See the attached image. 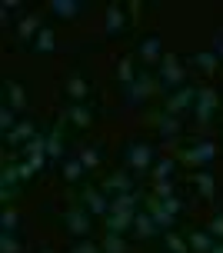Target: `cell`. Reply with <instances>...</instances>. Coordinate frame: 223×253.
Returning a JSON list of instances; mask_svg holds the SVG:
<instances>
[{"label":"cell","instance_id":"cell-1","mask_svg":"<svg viewBox=\"0 0 223 253\" xmlns=\"http://www.w3.org/2000/svg\"><path fill=\"white\" fill-rule=\"evenodd\" d=\"M63 230L74 233V237H80V240H90V233H93V213H90L84 203L67 207V210H63Z\"/></svg>","mask_w":223,"mask_h":253},{"label":"cell","instance_id":"cell-2","mask_svg":"<svg viewBox=\"0 0 223 253\" xmlns=\"http://www.w3.org/2000/svg\"><path fill=\"white\" fill-rule=\"evenodd\" d=\"M124 164L134 173H150L153 170V147L150 143H130L124 150Z\"/></svg>","mask_w":223,"mask_h":253},{"label":"cell","instance_id":"cell-3","mask_svg":"<svg viewBox=\"0 0 223 253\" xmlns=\"http://www.w3.org/2000/svg\"><path fill=\"white\" fill-rule=\"evenodd\" d=\"M183 164H190V167H203L207 164H213L217 160V143H210V140H200V143H193V147H186V150H180L177 153Z\"/></svg>","mask_w":223,"mask_h":253},{"label":"cell","instance_id":"cell-4","mask_svg":"<svg viewBox=\"0 0 223 253\" xmlns=\"http://www.w3.org/2000/svg\"><path fill=\"white\" fill-rule=\"evenodd\" d=\"M217 107H220V93L213 87H200L197 90V103H193V114H197L200 124H210L213 114H217Z\"/></svg>","mask_w":223,"mask_h":253},{"label":"cell","instance_id":"cell-5","mask_svg":"<svg viewBox=\"0 0 223 253\" xmlns=\"http://www.w3.org/2000/svg\"><path fill=\"white\" fill-rule=\"evenodd\" d=\"M153 93H157V80H153L147 70H140L136 80L127 87V103H143V100H150Z\"/></svg>","mask_w":223,"mask_h":253},{"label":"cell","instance_id":"cell-6","mask_svg":"<svg viewBox=\"0 0 223 253\" xmlns=\"http://www.w3.org/2000/svg\"><path fill=\"white\" fill-rule=\"evenodd\" d=\"M80 203H84V207H87L93 216H110V197H107L103 190L84 187V193H80Z\"/></svg>","mask_w":223,"mask_h":253},{"label":"cell","instance_id":"cell-7","mask_svg":"<svg viewBox=\"0 0 223 253\" xmlns=\"http://www.w3.org/2000/svg\"><path fill=\"white\" fill-rule=\"evenodd\" d=\"M160 80L167 84V87H177V90L183 87V80H186V70L180 67V60H177L174 53H167V57L160 60Z\"/></svg>","mask_w":223,"mask_h":253},{"label":"cell","instance_id":"cell-8","mask_svg":"<svg viewBox=\"0 0 223 253\" xmlns=\"http://www.w3.org/2000/svg\"><path fill=\"white\" fill-rule=\"evenodd\" d=\"M193 103H197V90L193 87H180V90H174V93L167 97V114L180 117L183 110H190Z\"/></svg>","mask_w":223,"mask_h":253},{"label":"cell","instance_id":"cell-9","mask_svg":"<svg viewBox=\"0 0 223 253\" xmlns=\"http://www.w3.org/2000/svg\"><path fill=\"white\" fill-rule=\"evenodd\" d=\"M143 203H147V213L153 216V223H157V227H160L163 233H167V230L174 227V213H170V210L163 207V200H160V197H153V193H150V197H143Z\"/></svg>","mask_w":223,"mask_h":253},{"label":"cell","instance_id":"cell-10","mask_svg":"<svg viewBox=\"0 0 223 253\" xmlns=\"http://www.w3.org/2000/svg\"><path fill=\"white\" fill-rule=\"evenodd\" d=\"M17 183H24L20 173H17V164H7L3 173H0V200H7V207H10V200L17 197Z\"/></svg>","mask_w":223,"mask_h":253},{"label":"cell","instance_id":"cell-11","mask_svg":"<svg viewBox=\"0 0 223 253\" xmlns=\"http://www.w3.org/2000/svg\"><path fill=\"white\" fill-rule=\"evenodd\" d=\"M37 133H40V130L34 126V120H20V124L13 126V130H10V133H7L3 140H7L10 147H24V143H30V140L37 137Z\"/></svg>","mask_w":223,"mask_h":253},{"label":"cell","instance_id":"cell-12","mask_svg":"<svg viewBox=\"0 0 223 253\" xmlns=\"http://www.w3.org/2000/svg\"><path fill=\"white\" fill-rule=\"evenodd\" d=\"M63 93H67L74 103H84L90 97V84L80 74H70V77H67V84H63Z\"/></svg>","mask_w":223,"mask_h":253},{"label":"cell","instance_id":"cell-13","mask_svg":"<svg viewBox=\"0 0 223 253\" xmlns=\"http://www.w3.org/2000/svg\"><path fill=\"white\" fill-rule=\"evenodd\" d=\"M40 30H44V24H40V13H27L24 20L17 24V40H20V43H27V40L34 43Z\"/></svg>","mask_w":223,"mask_h":253},{"label":"cell","instance_id":"cell-14","mask_svg":"<svg viewBox=\"0 0 223 253\" xmlns=\"http://www.w3.org/2000/svg\"><path fill=\"white\" fill-rule=\"evenodd\" d=\"M140 200L136 193H117L110 197V213H140Z\"/></svg>","mask_w":223,"mask_h":253},{"label":"cell","instance_id":"cell-15","mask_svg":"<svg viewBox=\"0 0 223 253\" xmlns=\"http://www.w3.org/2000/svg\"><path fill=\"white\" fill-rule=\"evenodd\" d=\"M186 243H190V250H193V253H213L217 237H213L210 230H193V233H186Z\"/></svg>","mask_w":223,"mask_h":253},{"label":"cell","instance_id":"cell-16","mask_svg":"<svg viewBox=\"0 0 223 253\" xmlns=\"http://www.w3.org/2000/svg\"><path fill=\"white\" fill-rule=\"evenodd\" d=\"M63 120H70L74 126H90L93 124V110H90L87 103H70L63 110Z\"/></svg>","mask_w":223,"mask_h":253},{"label":"cell","instance_id":"cell-17","mask_svg":"<svg viewBox=\"0 0 223 253\" xmlns=\"http://www.w3.org/2000/svg\"><path fill=\"white\" fill-rule=\"evenodd\" d=\"M134 220H136V213H110V216H103V227H107V233H120L124 237L127 230L134 227Z\"/></svg>","mask_w":223,"mask_h":253},{"label":"cell","instance_id":"cell-18","mask_svg":"<svg viewBox=\"0 0 223 253\" xmlns=\"http://www.w3.org/2000/svg\"><path fill=\"white\" fill-rule=\"evenodd\" d=\"M127 17H124V7L120 3H110L107 7V24H103V30H107V37H117L120 30H124Z\"/></svg>","mask_w":223,"mask_h":253},{"label":"cell","instance_id":"cell-19","mask_svg":"<svg viewBox=\"0 0 223 253\" xmlns=\"http://www.w3.org/2000/svg\"><path fill=\"white\" fill-rule=\"evenodd\" d=\"M63 124H67V120L60 117V124H57V126L47 133V157H50V160L63 157Z\"/></svg>","mask_w":223,"mask_h":253},{"label":"cell","instance_id":"cell-20","mask_svg":"<svg viewBox=\"0 0 223 253\" xmlns=\"http://www.w3.org/2000/svg\"><path fill=\"white\" fill-rule=\"evenodd\" d=\"M50 10L57 13L60 20H74L77 13L84 10V3L80 0H50Z\"/></svg>","mask_w":223,"mask_h":253},{"label":"cell","instance_id":"cell-21","mask_svg":"<svg viewBox=\"0 0 223 253\" xmlns=\"http://www.w3.org/2000/svg\"><path fill=\"white\" fill-rule=\"evenodd\" d=\"M103 190L113 193V197L117 193H134V180L127 177V173H110V177L103 180Z\"/></svg>","mask_w":223,"mask_h":253},{"label":"cell","instance_id":"cell-22","mask_svg":"<svg viewBox=\"0 0 223 253\" xmlns=\"http://www.w3.org/2000/svg\"><path fill=\"white\" fill-rule=\"evenodd\" d=\"M140 57H143V63H160L163 60V50H160V37H147L143 43H140Z\"/></svg>","mask_w":223,"mask_h":253},{"label":"cell","instance_id":"cell-23","mask_svg":"<svg viewBox=\"0 0 223 253\" xmlns=\"http://www.w3.org/2000/svg\"><path fill=\"white\" fill-rule=\"evenodd\" d=\"M30 47H34V53H53V50H57V34H53L50 27H44Z\"/></svg>","mask_w":223,"mask_h":253},{"label":"cell","instance_id":"cell-24","mask_svg":"<svg viewBox=\"0 0 223 253\" xmlns=\"http://www.w3.org/2000/svg\"><path fill=\"white\" fill-rule=\"evenodd\" d=\"M157 130H160V137H167V140H174L177 133H180V120H177L174 114H157Z\"/></svg>","mask_w":223,"mask_h":253},{"label":"cell","instance_id":"cell-25","mask_svg":"<svg viewBox=\"0 0 223 253\" xmlns=\"http://www.w3.org/2000/svg\"><path fill=\"white\" fill-rule=\"evenodd\" d=\"M134 230H136V237H143V240H147V237H157V233H160V227L153 223V216H150L147 210H143V213H136Z\"/></svg>","mask_w":223,"mask_h":253},{"label":"cell","instance_id":"cell-26","mask_svg":"<svg viewBox=\"0 0 223 253\" xmlns=\"http://www.w3.org/2000/svg\"><path fill=\"white\" fill-rule=\"evenodd\" d=\"M193 183H197V190H200V197H203V200H213V193H217L213 173H207V170H197V173H193Z\"/></svg>","mask_w":223,"mask_h":253},{"label":"cell","instance_id":"cell-27","mask_svg":"<svg viewBox=\"0 0 223 253\" xmlns=\"http://www.w3.org/2000/svg\"><path fill=\"white\" fill-rule=\"evenodd\" d=\"M7 103H10L17 114H24V110H27V93H24V87L13 84V80L7 84Z\"/></svg>","mask_w":223,"mask_h":253},{"label":"cell","instance_id":"cell-28","mask_svg":"<svg viewBox=\"0 0 223 253\" xmlns=\"http://www.w3.org/2000/svg\"><path fill=\"white\" fill-rule=\"evenodd\" d=\"M136 74H140V70L134 67V60H130V57H124V60L117 63V80H120V87H130V84L136 80Z\"/></svg>","mask_w":223,"mask_h":253},{"label":"cell","instance_id":"cell-29","mask_svg":"<svg viewBox=\"0 0 223 253\" xmlns=\"http://www.w3.org/2000/svg\"><path fill=\"white\" fill-rule=\"evenodd\" d=\"M84 173H87V170L80 164V157H67V160H63V180H67V183H77Z\"/></svg>","mask_w":223,"mask_h":253},{"label":"cell","instance_id":"cell-30","mask_svg":"<svg viewBox=\"0 0 223 253\" xmlns=\"http://www.w3.org/2000/svg\"><path fill=\"white\" fill-rule=\"evenodd\" d=\"M193 63H197L203 74H217V63H220V57L213 50H200V53H193Z\"/></svg>","mask_w":223,"mask_h":253},{"label":"cell","instance_id":"cell-31","mask_svg":"<svg viewBox=\"0 0 223 253\" xmlns=\"http://www.w3.org/2000/svg\"><path fill=\"white\" fill-rule=\"evenodd\" d=\"M100 247H103V253H127V243L120 233H103Z\"/></svg>","mask_w":223,"mask_h":253},{"label":"cell","instance_id":"cell-32","mask_svg":"<svg viewBox=\"0 0 223 253\" xmlns=\"http://www.w3.org/2000/svg\"><path fill=\"white\" fill-rule=\"evenodd\" d=\"M77 157H80L84 170H97V167H100V150H97V147H80Z\"/></svg>","mask_w":223,"mask_h":253},{"label":"cell","instance_id":"cell-33","mask_svg":"<svg viewBox=\"0 0 223 253\" xmlns=\"http://www.w3.org/2000/svg\"><path fill=\"white\" fill-rule=\"evenodd\" d=\"M150 177H153V183H157V180H170L174 177V157H163L160 164H153Z\"/></svg>","mask_w":223,"mask_h":253},{"label":"cell","instance_id":"cell-34","mask_svg":"<svg viewBox=\"0 0 223 253\" xmlns=\"http://www.w3.org/2000/svg\"><path fill=\"white\" fill-rule=\"evenodd\" d=\"M163 237H167L170 253H193V250H190V243H186V237H180V233H174V230H167Z\"/></svg>","mask_w":223,"mask_h":253},{"label":"cell","instance_id":"cell-35","mask_svg":"<svg viewBox=\"0 0 223 253\" xmlns=\"http://www.w3.org/2000/svg\"><path fill=\"white\" fill-rule=\"evenodd\" d=\"M17 223H20V213H17L13 207H3V213H0V230H3V233H13Z\"/></svg>","mask_w":223,"mask_h":253},{"label":"cell","instance_id":"cell-36","mask_svg":"<svg viewBox=\"0 0 223 253\" xmlns=\"http://www.w3.org/2000/svg\"><path fill=\"white\" fill-rule=\"evenodd\" d=\"M20 150H24L27 157H37V153H47V133H37V137L30 140V143H24Z\"/></svg>","mask_w":223,"mask_h":253},{"label":"cell","instance_id":"cell-37","mask_svg":"<svg viewBox=\"0 0 223 253\" xmlns=\"http://www.w3.org/2000/svg\"><path fill=\"white\" fill-rule=\"evenodd\" d=\"M13 114H17V110H13L10 103H3V107H0V130H3V137L17 126V124H13Z\"/></svg>","mask_w":223,"mask_h":253},{"label":"cell","instance_id":"cell-38","mask_svg":"<svg viewBox=\"0 0 223 253\" xmlns=\"http://www.w3.org/2000/svg\"><path fill=\"white\" fill-rule=\"evenodd\" d=\"M0 253H20V243H17L13 233H3L0 230Z\"/></svg>","mask_w":223,"mask_h":253},{"label":"cell","instance_id":"cell-39","mask_svg":"<svg viewBox=\"0 0 223 253\" xmlns=\"http://www.w3.org/2000/svg\"><path fill=\"white\" fill-rule=\"evenodd\" d=\"M67 253H103V247H100V243H93V240H77Z\"/></svg>","mask_w":223,"mask_h":253},{"label":"cell","instance_id":"cell-40","mask_svg":"<svg viewBox=\"0 0 223 253\" xmlns=\"http://www.w3.org/2000/svg\"><path fill=\"white\" fill-rule=\"evenodd\" d=\"M153 197H160V200L174 197V180H157L153 183Z\"/></svg>","mask_w":223,"mask_h":253},{"label":"cell","instance_id":"cell-41","mask_svg":"<svg viewBox=\"0 0 223 253\" xmlns=\"http://www.w3.org/2000/svg\"><path fill=\"white\" fill-rule=\"evenodd\" d=\"M47 160H50L47 153H37V157H27V164L34 167V173H40V170H44V167H47Z\"/></svg>","mask_w":223,"mask_h":253},{"label":"cell","instance_id":"cell-42","mask_svg":"<svg viewBox=\"0 0 223 253\" xmlns=\"http://www.w3.org/2000/svg\"><path fill=\"white\" fill-rule=\"evenodd\" d=\"M207 230H210V233L217 237V240H223V213H220V216H213V220H210V227H207Z\"/></svg>","mask_w":223,"mask_h":253},{"label":"cell","instance_id":"cell-43","mask_svg":"<svg viewBox=\"0 0 223 253\" xmlns=\"http://www.w3.org/2000/svg\"><path fill=\"white\" fill-rule=\"evenodd\" d=\"M163 207H167V210H170V213H180V210H183V203H180V200H177V193H174V197H167V200H163Z\"/></svg>","mask_w":223,"mask_h":253},{"label":"cell","instance_id":"cell-44","mask_svg":"<svg viewBox=\"0 0 223 253\" xmlns=\"http://www.w3.org/2000/svg\"><path fill=\"white\" fill-rule=\"evenodd\" d=\"M17 173H20V180H30V177H37V173H34V167H30V164H17Z\"/></svg>","mask_w":223,"mask_h":253},{"label":"cell","instance_id":"cell-45","mask_svg":"<svg viewBox=\"0 0 223 253\" xmlns=\"http://www.w3.org/2000/svg\"><path fill=\"white\" fill-rule=\"evenodd\" d=\"M213 53H217V57H220V63H223V34H217V37H213Z\"/></svg>","mask_w":223,"mask_h":253},{"label":"cell","instance_id":"cell-46","mask_svg":"<svg viewBox=\"0 0 223 253\" xmlns=\"http://www.w3.org/2000/svg\"><path fill=\"white\" fill-rule=\"evenodd\" d=\"M17 7H20V0H3L0 3V10H17Z\"/></svg>","mask_w":223,"mask_h":253},{"label":"cell","instance_id":"cell-47","mask_svg":"<svg viewBox=\"0 0 223 253\" xmlns=\"http://www.w3.org/2000/svg\"><path fill=\"white\" fill-rule=\"evenodd\" d=\"M213 253H223V240H220V243H217V247H213Z\"/></svg>","mask_w":223,"mask_h":253},{"label":"cell","instance_id":"cell-48","mask_svg":"<svg viewBox=\"0 0 223 253\" xmlns=\"http://www.w3.org/2000/svg\"><path fill=\"white\" fill-rule=\"evenodd\" d=\"M40 253H53V250H40Z\"/></svg>","mask_w":223,"mask_h":253}]
</instances>
